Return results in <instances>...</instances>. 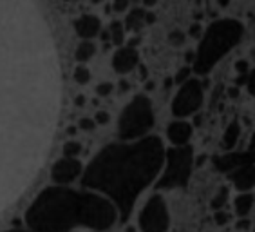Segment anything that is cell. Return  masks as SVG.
Listing matches in <instances>:
<instances>
[{"instance_id":"cell-38","label":"cell","mask_w":255,"mask_h":232,"mask_svg":"<svg viewBox=\"0 0 255 232\" xmlns=\"http://www.w3.org/2000/svg\"><path fill=\"white\" fill-rule=\"evenodd\" d=\"M67 134H69V136H73V134H76V127H74V125L67 127Z\"/></svg>"},{"instance_id":"cell-22","label":"cell","mask_w":255,"mask_h":232,"mask_svg":"<svg viewBox=\"0 0 255 232\" xmlns=\"http://www.w3.org/2000/svg\"><path fill=\"white\" fill-rule=\"evenodd\" d=\"M192 74H194V71H192L190 65H185V67H181V69L177 71V74H176V78H174V82H176V84H179V85L187 84L188 80L194 78Z\"/></svg>"},{"instance_id":"cell-34","label":"cell","mask_w":255,"mask_h":232,"mask_svg":"<svg viewBox=\"0 0 255 232\" xmlns=\"http://www.w3.org/2000/svg\"><path fill=\"white\" fill-rule=\"evenodd\" d=\"M248 149L255 151V131L252 133V136H250V142H248Z\"/></svg>"},{"instance_id":"cell-17","label":"cell","mask_w":255,"mask_h":232,"mask_svg":"<svg viewBox=\"0 0 255 232\" xmlns=\"http://www.w3.org/2000/svg\"><path fill=\"white\" fill-rule=\"evenodd\" d=\"M228 200H230V189H228V185H221V187L214 193V196H212L210 209L214 211V213H217V211H225Z\"/></svg>"},{"instance_id":"cell-33","label":"cell","mask_w":255,"mask_h":232,"mask_svg":"<svg viewBox=\"0 0 255 232\" xmlns=\"http://www.w3.org/2000/svg\"><path fill=\"white\" fill-rule=\"evenodd\" d=\"M74 104L78 105V107H84V105H85V96H84V94H78V96L74 98Z\"/></svg>"},{"instance_id":"cell-39","label":"cell","mask_w":255,"mask_h":232,"mask_svg":"<svg viewBox=\"0 0 255 232\" xmlns=\"http://www.w3.org/2000/svg\"><path fill=\"white\" fill-rule=\"evenodd\" d=\"M172 82H174V80H172V78H167V80H165V89H168V87H170Z\"/></svg>"},{"instance_id":"cell-4","label":"cell","mask_w":255,"mask_h":232,"mask_svg":"<svg viewBox=\"0 0 255 232\" xmlns=\"http://www.w3.org/2000/svg\"><path fill=\"white\" fill-rule=\"evenodd\" d=\"M156 116H154L152 102L147 94H136L125 107L118 120L120 142H137L150 136Z\"/></svg>"},{"instance_id":"cell-16","label":"cell","mask_w":255,"mask_h":232,"mask_svg":"<svg viewBox=\"0 0 255 232\" xmlns=\"http://www.w3.org/2000/svg\"><path fill=\"white\" fill-rule=\"evenodd\" d=\"M145 22H147V11L143 9V7H134V9L128 11V15L123 24H125V29L137 31L141 29Z\"/></svg>"},{"instance_id":"cell-6","label":"cell","mask_w":255,"mask_h":232,"mask_svg":"<svg viewBox=\"0 0 255 232\" xmlns=\"http://www.w3.org/2000/svg\"><path fill=\"white\" fill-rule=\"evenodd\" d=\"M205 102V85L201 78H190L187 84L179 85L170 104L172 114L176 120H187L188 116H196Z\"/></svg>"},{"instance_id":"cell-37","label":"cell","mask_w":255,"mask_h":232,"mask_svg":"<svg viewBox=\"0 0 255 232\" xmlns=\"http://www.w3.org/2000/svg\"><path fill=\"white\" fill-rule=\"evenodd\" d=\"M139 73H141V78H147V67H145V65L139 67Z\"/></svg>"},{"instance_id":"cell-30","label":"cell","mask_w":255,"mask_h":232,"mask_svg":"<svg viewBox=\"0 0 255 232\" xmlns=\"http://www.w3.org/2000/svg\"><path fill=\"white\" fill-rule=\"evenodd\" d=\"M94 122H96V125H107L111 122V114L107 111H98L94 114Z\"/></svg>"},{"instance_id":"cell-31","label":"cell","mask_w":255,"mask_h":232,"mask_svg":"<svg viewBox=\"0 0 255 232\" xmlns=\"http://www.w3.org/2000/svg\"><path fill=\"white\" fill-rule=\"evenodd\" d=\"M128 2L127 0H118V2H114L113 4V9H114V13H123V11H127L128 9Z\"/></svg>"},{"instance_id":"cell-36","label":"cell","mask_w":255,"mask_h":232,"mask_svg":"<svg viewBox=\"0 0 255 232\" xmlns=\"http://www.w3.org/2000/svg\"><path fill=\"white\" fill-rule=\"evenodd\" d=\"M154 20H156V16H154V13H147V24H152Z\"/></svg>"},{"instance_id":"cell-28","label":"cell","mask_w":255,"mask_h":232,"mask_svg":"<svg viewBox=\"0 0 255 232\" xmlns=\"http://www.w3.org/2000/svg\"><path fill=\"white\" fill-rule=\"evenodd\" d=\"M245 87H246V91H248V94L255 98V67L250 71V74H248V80H246Z\"/></svg>"},{"instance_id":"cell-3","label":"cell","mask_w":255,"mask_h":232,"mask_svg":"<svg viewBox=\"0 0 255 232\" xmlns=\"http://www.w3.org/2000/svg\"><path fill=\"white\" fill-rule=\"evenodd\" d=\"M245 36V25L237 18L212 20L205 27L201 40L196 47V60L192 71L196 78H205L210 74L226 54L232 53Z\"/></svg>"},{"instance_id":"cell-35","label":"cell","mask_w":255,"mask_h":232,"mask_svg":"<svg viewBox=\"0 0 255 232\" xmlns=\"http://www.w3.org/2000/svg\"><path fill=\"white\" fill-rule=\"evenodd\" d=\"M228 94H230L232 98H236L237 94H239V87H232V89L228 91Z\"/></svg>"},{"instance_id":"cell-2","label":"cell","mask_w":255,"mask_h":232,"mask_svg":"<svg viewBox=\"0 0 255 232\" xmlns=\"http://www.w3.org/2000/svg\"><path fill=\"white\" fill-rule=\"evenodd\" d=\"M118 220V209L105 196L58 185L44 189L25 211V223L33 232H73L78 227L103 232Z\"/></svg>"},{"instance_id":"cell-25","label":"cell","mask_w":255,"mask_h":232,"mask_svg":"<svg viewBox=\"0 0 255 232\" xmlns=\"http://www.w3.org/2000/svg\"><path fill=\"white\" fill-rule=\"evenodd\" d=\"M203 33H205V29H203L201 22H194V24L188 27V35H190L194 40H201Z\"/></svg>"},{"instance_id":"cell-15","label":"cell","mask_w":255,"mask_h":232,"mask_svg":"<svg viewBox=\"0 0 255 232\" xmlns=\"http://www.w3.org/2000/svg\"><path fill=\"white\" fill-rule=\"evenodd\" d=\"M255 207V194L254 193H241L234 198V213L237 220L248 218Z\"/></svg>"},{"instance_id":"cell-40","label":"cell","mask_w":255,"mask_h":232,"mask_svg":"<svg viewBox=\"0 0 255 232\" xmlns=\"http://www.w3.org/2000/svg\"><path fill=\"white\" fill-rule=\"evenodd\" d=\"M154 89V84H152V82H148V84H147V91H152Z\"/></svg>"},{"instance_id":"cell-12","label":"cell","mask_w":255,"mask_h":232,"mask_svg":"<svg viewBox=\"0 0 255 232\" xmlns=\"http://www.w3.org/2000/svg\"><path fill=\"white\" fill-rule=\"evenodd\" d=\"M137 64H139V53L136 47H130V45L120 47L113 56V67L120 74L130 73Z\"/></svg>"},{"instance_id":"cell-43","label":"cell","mask_w":255,"mask_h":232,"mask_svg":"<svg viewBox=\"0 0 255 232\" xmlns=\"http://www.w3.org/2000/svg\"><path fill=\"white\" fill-rule=\"evenodd\" d=\"M252 232H255V223H254V231H252Z\"/></svg>"},{"instance_id":"cell-10","label":"cell","mask_w":255,"mask_h":232,"mask_svg":"<svg viewBox=\"0 0 255 232\" xmlns=\"http://www.w3.org/2000/svg\"><path fill=\"white\" fill-rule=\"evenodd\" d=\"M194 136V124L188 120H172L167 125V138L172 143V147H185L190 145Z\"/></svg>"},{"instance_id":"cell-27","label":"cell","mask_w":255,"mask_h":232,"mask_svg":"<svg viewBox=\"0 0 255 232\" xmlns=\"http://www.w3.org/2000/svg\"><path fill=\"white\" fill-rule=\"evenodd\" d=\"M114 91V85L111 82H102V84L96 87V94L98 96H109V94Z\"/></svg>"},{"instance_id":"cell-26","label":"cell","mask_w":255,"mask_h":232,"mask_svg":"<svg viewBox=\"0 0 255 232\" xmlns=\"http://www.w3.org/2000/svg\"><path fill=\"white\" fill-rule=\"evenodd\" d=\"M236 229L239 232H248V231H254V223H252V220L250 218H243V220H237V223H236Z\"/></svg>"},{"instance_id":"cell-7","label":"cell","mask_w":255,"mask_h":232,"mask_svg":"<svg viewBox=\"0 0 255 232\" xmlns=\"http://www.w3.org/2000/svg\"><path fill=\"white\" fill-rule=\"evenodd\" d=\"M137 225L141 232H168L170 229V211L167 200L159 193L152 194L143 205L137 216Z\"/></svg>"},{"instance_id":"cell-13","label":"cell","mask_w":255,"mask_h":232,"mask_svg":"<svg viewBox=\"0 0 255 232\" xmlns=\"http://www.w3.org/2000/svg\"><path fill=\"white\" fill-rule=\"evenodd\" d=\"M74 31L80 38L91 40L94 36L102 35V20L96 15H82L74 20Z\"/></svg>"},{"instance_id":"cell-19","label":"cell","mask_w":255,"mask_h":232,"mask_svg":"<svg viewBox=\"0 0 255 232\" xmlns=\"http://www.w3.org/2000/svg\"><path fill=\"white\" fill-rule=\"evenodd\" d=\"M96 53V45L91 42V40H82L74 51V58L78 60V62H87L91 60Z\"/></svg>"},{"instance_id":"cell-18","label":"cell","mask_w":255,"mask_h":232,"mask_svg":"<svg viewBox=\"0 0 255 232\" xmlns=\"http://www.w3.org/2000/svg\"><path fill=\"white\" fill-rule=\"evenodd\" d=\"M125 24L120 22V20H113L109 24V33H111V42L118 47H123V42H125Z\"/></svg>"},{"instance_id":"cell-21","label":"cell","mask_w":255,"mask_h":232,"mask_svg":"<svg viewBox=\"0 0 255 232\" xmlns=\"http://www.w3.org/2000/svg\"><path fill=\"white\" fill-rule=\"evenodd\" d=\"M73 76H74V82H76V84L85 85V84H89V80H91V71H89L85 65H78V67L74 69Z\"/></svg>"},{"instance_id":"cell-42","label":"cell","mask_w":255,"mask_h":232,"mask_svg":"<svg viewBox=\"0 0 255 232\" xmlns=\"http://www.w3.org/2000/svg\"><path fill=\"white\" fill-rule=\"evenodd\" d=\"M5 232H25V231H5Z\"/></svg>"},{"instance_id":"cell-23","label":"cell","mask_w":255,"mask_h":232,"mask_svg":"<svg viewBox=\"0 0 255 232\" xmlns=\"http://www.w3.org/2000/svg\"><path fill=\"white\" fill-rule=\"evenodd\" d=\"M214 223H216L217 227H225V225H228V223L232 222V214L228 213V211H217V213H214Z\"/></svg>"},{"instance_id":"cell-29","label":"cell","mask_w":255,"mask_h":232,"mask_svg":"<svg viewBox=\"0 0 255 232\" xmlns=\"http://www.w3.org/2000/svg\"><path fill=\"white\" fill-rule=\"evenodd\" d=\"M94 127H96V122H94V118H89V116L78 122V129H82V131H94Z\"/></svg>"},{"instance_id":"cell-14","label":"cell","mask_w":255,"mask_h":232,"mask_svg":"<svg viewBox=\"0 0 255 232\" xmlns=\"http://www.w3.org/2000/svg\"><path fill=\"white\" fill-rule=\"evenodd\" d=\"M239 138H241V124L239 120L234 118L230 124L226 125L225 133H223V138H221V147L225 153H232L236 145L239 143Z\"/></svg>"},{"instance_id":"cell-32","label":"cell","mask_w":255,"mask_h":232,"mask_svg":"<svg viewBox=\"0 0 255 232\" xmlns=\"http://www.w3.org/2000/svg\"><path fill=\"white\" fill-rule=\"evenodd\" d=\"M128 89H130V84H128L127 80H122L120 82V93H127Z\"/></svg>"},{"instance_id":"cell-8","label":"cell","mask_w":255,"mask_h":232,"mask_svg":"<svg viewBox=\"0 0 255 232\" xmlns=\"http://www.w3.org/2000/svg\"><path fill=\"white\" fill-rule=\"evenodd\" d=\"M212 165L217 173L221 174H230L234 171L246 165H255V151L252 149H245V151H232V153H223L217 154L212 158Z\"/></svg>"},{"instance_id":"cell-11","label":"cell","mask_w":255,"mask_h":232,"mask_svg":"<svg viewBox=\"0 0 255 232\" xmlns=\"http://www.w3.org/2000/svg\"><path fill=\"white\" fill-rule=\"evenodd\" d=\"M226 180L237 193H252L255 189V165H246L226 174Z\"/></svg>"},{"instance_id":"cell-1","label":"cell","mask_w":255,"mask_h":232,"mask_svg":"<svg viewBox=\"0 0 255 232\" xmlns=\"http://www.w3.org/2000/svg\"><path fill=\"white\" fill-rule=\"evenodd\" d=\"M165 156L167 149L154 134L137 142H113L85 167L82 187L111 200L125 223L143 191L159 180Z\"/></svg>"},{"instance_id":"cell-24","label":"cell","mask_w":255,"mask_h":232,"mask_svg":"<svg viewBox=\"0 0 255 232\" xmlns=\"http://www.w3.org/2000/svg\"><path fill=\"white\" fill-rule=\"evenodd\" d=\"M185 38H187V35H185V31H183V29H174L170 35H168L170 44L176 45V47H179V45L185 44Z\"/></svg>"},{"instance_id":"cell-41","label":"cell","mask_w":255,"mask_h":232,"mask_svg":"<svg viewBox=\"0 0 255 232\" xmlns=\"http://www.w3.org/2000/svg\"><path fill=\"white\" fill-rule=\"evenodd\" d=\"M127 232H134V227H128V229H127Z\"/></svg>"},{"instance_id":"cell-20","label":"cell","mask_w":255,"mask_h":232,"mask_svg":"<svg viewBox=\"0 0 255 232\" xmlns=\"http://www.w3.org/2000/svg\"><path fill=\"white\" fill-rule=\"evenodd\" d=\"M64 158H78L82 154V143L76 142V140H69L64 143Z\"/></svg>"},{"instance_id":"cell-9","label":"cell","mask_w":255,"mask_h":232,"mask_svg":"<svg viewBox=\"0 0 255 232\" xmlns=\"http://www.w3.org/2000/svg\"><path fill=\"white\" fill-rule=\"evenodd\" d=\"M84 165L76 158H62L51 167V178L54 183H58V187H65L74 180L84 176Z\"/></svg>"},{"instance_id":"cell-5","label":"cell","mask_w":255,"mask_h":232,"mask_svg":"<svg viewBox=\"0 0 255 232\" xmlns=\"http://www.w3.org/2000/svg\"><path fill=\"white\" fill-rule=\"evenodd\" d=\"M194 167H196V154L192 145L167 149L165 165H163L161 176L156 182V189L157 191L187 189Z\"/></svg>"}]
</instances>
